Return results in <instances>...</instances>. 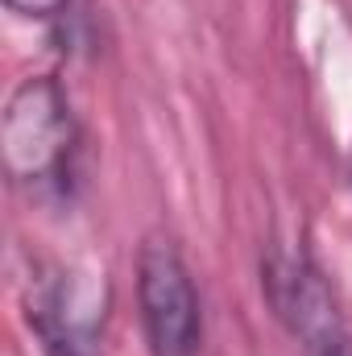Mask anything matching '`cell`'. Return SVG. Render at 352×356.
<instances>
[{
    "instance_id": "6da1fadb",
    "label": "cell",
    "mask_w": 352,
    "mask_h": 356,
    "mask_svg": "<svg viewBox=\"0 0 352 356\" xmlns=\"http://www.w3.org/2000/svg\"><path fill=\"white\" fill-rule=\"evenodd\" d=\"M79 154V120L54 75H29L8 91L0 112V162L13 186L58 191Z\"/></svg>"
},
{
    "instance_id": "7a4b0ae2",
    "label": "cell",
    "mask_w": 352,
    "mask_h": 356,
    "mask_svg": "<svg viewBox=\"0 0 352 356\" xmlns=\"http://www.w3.org/2000/svg\"><path fill=\"white\" fill-rule=\"evenodd\" d=\"M137 307L154 356H195L203 344V302L170 241L154 236L137 253Z\"/></svg>"
},
{
    "instance_id": "3957f363",
    "label": "cell",
    "mask_w": 352,
    "mask_h": 356,
    "mask_svg": "<svg viewBox=\"0 0 352 356\" xmlns=\"http://www.w3.org/2000/svg\"><path fill=\"white\" fill-rule=\"evenodd\" d=\"M104 319V273L63 269L29 294V327L38 332L46 356H99Z\"/></svg>"
},
{
    "instance_id": "277c9868",
    "label": "cell",
    "mask_w": 352,
    "mask_h": 356,
    "mask_svg": "<svg viewBox=\"0 0 352 356\" xmlns=\"http://www.w3.org/2000/svg\"><path fill=\"white\" fill-rule=\"evenodd\" d=\"M262 290L273 315L286 323V332L303 344H328L344 336V319L336 307V294L323 277V269L307 257V249H269L262 266Z\"/></svg>"
},
{
    "instance_id": "5b68a950",
    "label": "cell",
    "mask_w": 352,
    "mask_h": 356,
    "mask_svg": "<svg viewBox=\"0 0 352 356\" xmlns=\"http://www.w3.org/2000/svg\"><path fill=\"white\" fill-rule=\"evenodd\" d=\"M17 17H29V21H50L67 8V0H4Z\"/></svg>"
},
{
    "instance_id": "8992f818",
    "label": "cell",
    "mask_w": 352,
    "mask_h": 356,
    "mask_svg": "<svg viewBox=\"0 0 352 356\" xmlns=\"http://www.w3.org/2000/svg\"><path fill=\"white\" fill-rule=\"evenodd\" d=\"M303 356H352V340H349V332H344V336H336V340H328V344L303 348Z\"/></svg>"
}]
</instances>
